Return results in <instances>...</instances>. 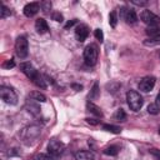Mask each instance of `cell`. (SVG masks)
Returning a JSON list of instances; mask_svg holds the SVG:
<instances>
[{"instance_id":"f546056e","label":"cell","mask_w":160,"mask_h":160,"mask_svg":"<svg viewBox=\"0 0 160 160\" xmlns=\"http://www.w3.org/2000/svg\"><path fill=\"white\" fill-rule=\"evenodd\" d=\"M50 158H49V155H46V154H42V152H40V154H36L34 158H32V160H49Z\"/></svg>"},{"instance_id":"d6a6232c","label":"cell","mask_w":160,"mask_h":160,"mask_svg":"<svg viewBox=\"0 0 160 160\" xmlns=\"http://www.w3.org/2000/svg\"><path fill=\"white\" fill-rule=\"evenodd\" d=\"M131 2L134 5H138V6H145V5H148V0H131Z\"/></svg>"},{"instance_id":"3957f363","label":"cell","mask_w":160,"mask_h":160,"mask_svg":"<svg viewBox=\"0 0 160 160\" xmlns=\"http://www.w3.org/2000/svg\"><path fill=\"white\" fill-rule=\"evenodd\" d=\"M64 149H65V146L61 141L52 139L48 144V155L51 160H59L61 154L64 152Z\"/></svg>"},{"instance_id":"44dd1931","label":"cell","mask_w":160,"mask_h":160,"mask_svg":"<svg viewBox=\"0 0 160 160\" xmlns=\"http://www.w3.org/2000/svg\"><path fill=\"white\" fill-rule=\"evenodd\" d=\"M118 152H119V148L115 146V145H111V146H108L106 149H104V154L105 155L115 156V155H118Z\"/></svg>"},{"instance_id":"8992f818","label":"cell","mask_w":160,"mask_h":160,"mask_svg":"<svg viewBox=\"0 0 160 160\" xmlns=\"http://www.w3.org/2000/svg\"><path fill=\"white\" fill-rule=\"evenodd\" d=\"M0 98L9 105H15L18 102V95L16 92L9 88V86H5V85H1L0 86Z\"/></svg>"},{"instance_id":"2e32d148","label":"cell","mask_w":160,"mask_h":160,"mask_svg":"<svg viewBox=\"0 0 160 160\" xmlns=\"http://www.w3.org/2000/svg\"><path fill=\"white\" fill-rule=\"evenodd\" d=\"M29 98L36 102H45L46 101V96L44 94H41L40 91H32L29 94Z\"/></svg>"},{"instance_id":"d590c367","label":"cell","mask_w":160,"mask_h":160,"mask_svg":"<svg viewBox=\"0 0 160 160\" xmlns=\"http://www.w3.org/2000/svg\"><path fill=\"white\" fill-rule=\"evenodd\" d=\"M156 104L160 105V91H159V94L156 95Z\"/></svg>"},{"instance_id":"9a60e30c","label":"cell","mask_w":160,"mask_h":160,"mask_svg":"<svg viewBox=\"0 0 160 160\" xmlns=\"http://www.w3.org/2000/svg\"><path fill=\"white\" fill-rule=\"evenodd\" d=\"M145 32L149 38H159L160 36V26H148L145 29Z\"/></svg>"},{"instance_id":"277c9868","label":"cell","mask_w":160,"mask_h":160,"mask_svg":"<svg viewBox=\"0 0 160 160\" xmlns=\"http://www.w3.org/2000/svg\"><path fill=\"white\" fill-rule=\"evenodd\" d=\"M126 101H128L129 108L132 111H139L141 109V106H142V98L135 90H129L126 92Z\"/></svg>"},{"instance_id":"8d00e7d4","label":"cell","mask_w":160,"mask_h":160,"mask_svg":"<svg viewBox=\"0 0 160 160\" xmlns=\"http://www.w3.org/2000/svg\"><path fill=\"white\" fill-rule=\"evenodd\" d=\"M72 88H75V89H78V90H81V89H82L81 85H72Z\"/></svg>"},{"instance_id":"e575fe53","label":"cell","mask_w":160,"mask_h":160,"mask_svg":"<svg viewBox=\"0 0 160 160\" xmlns=\"http://www.w3.org/2000/svg\"><path fill=\"white\" fill-rule=\"evenodd\" d=\"M78 21L74 19V20H70V21H68L66 24H65V29H69V28H71V26H74L75 24H76Z\"/></svg>"},{"instance_id":"30bf717a","label":"cell","mask_w":160,"mask_h":160,"mask_svg":"<svg viewBox=\"0 0 160 160\" xmlns=\"http://www.w3.org/2000/svg\"><path fill=\"white\" fill-rule=\"evenodd\" d=\"M155 81H156V79H155L154 76H145V78H142V79L140 80V82H139V89H140L141 91H144V92H149V91H151L152 88L155 86Z\"/></svg>"},{"instance_id":"cb8c5ba5","label":"cell","mask_w":160,"mask_h":160,"mask_svg":"<svg viewBox=\"0 0 160 160\" xmlns=\"http://www.w3.org/2000/svg\"><path fill=\"white\" fill-rule=\"evenodd\" d=\"M10 15H11L10 9L6 8L4 4H1V5H0V18H1V19H5V18H8V16H10Z\"/></svg>"},{"instance_id":"ac0fdd59","label":"cell","mask_w":160,"mask_h":160,"mask_svg":"<svg viewBox=\"0 0 160 160\" xmlns=\"http://www.w3.org/2000/svg\"><path fill=\"white\" fill-rule=\"evenodd\" d=\"M99 95H100L99 84H98V82H94V85H92V88H91V90H90V94H89V99L95 100V99L99 98Z\"/></svg>"},{"instance_id":"1f68e13d","label":"cell","mask_w":160,"mask_h":160,"mask_svg":"<svg viewBox=\"0 0 160 160\" xmlns=\"http://www.w3.org/2000/svg\"><path fill=\"white\" fill-rule=\"evenodd\" d=\"M150 154H151L156 160H160V150H159V149H150Z\"/></svg>"},{"instance_id":"74e56055","label":"cell","mask_w":160,"mask_h":160,"mask_svg":"<svg viewBox=\"0 0 160 160\" xmlns=\"http://www.w3.org/2000/svg\"><path fill=\"white\" fill-rule=\"evenodd\" d=\"M159 134H160V128H159Z\"/></svg>"},{"instance_id":"7c38bea8","label":"cell","mask_w":160,"mask_h":160,"mask_svg":"<svg viewBox=\"0 0 160 160\" xmlns=\"http://www.w3.org/2000/svg\"><path fill=\"white\" fill-rule=\"evenodd\" d=\"M88 35H89V29H88L86 25L80 24V25L76 26V29H75V38H76L78 41H80V42L85 41Z\"/></svg>"},{"instance_id":"836d02e7","label":"cell","mask_w":160,"mask_h":160,"mask_svg":"<svg viewBox=\"0 0 160 160\" xmlns=\"http://www.w3.org/2000/svg\"><path fill=\"white\" fill-rule=\"evenodd\" d=\"M85 120H86L88 124H91V125H98V124H99V120L92 119V118H88V119H85Z\"/></svg>"},{"instance_id":"83f0119b","label":"cell","mask_w":160,"mask_h":160,"mask_svg":"<svg viewBox=\"0 0 160 160\" xmlns=\"http://www.w3.org/2000/svg\"><path fill=\"white\" fill-rule=\"evenodd\" d=\"M51 18H52V20H55V21H58V22H61L62 21V15L59 12V11H55V12H52L51 14Z\"/></svg>"},{"instance_id":"484cf974","label":"cell","mask_w":160,"mask_h":160,"mask_svg":"<svg viewBox=\"0 0 160 160\" xmlns=\"http://www.w3.org/2000/svg\"><path fill=\"white\" fill-rule=\"evenodd\" d=\"M30 104H31V105H29V102H28V106H29V111H30L32 115H38V114L40 112V109H39L38 104H35V102H34V100H30Z\"/></svg>"},{"instance_id":"e0dca14e","label":"cell","mask_w":160,"mask_h":160,"mask_svg":"<svg viewBox=\"0 0 160 160\" xmlns=\"http://www.w3.org/2000/svg\"><path fill=\"white\" fill-rule=\"evenodd\" d=\"M86 108H88V110H89L91 114H94V115H96V116H99V118L102 116V111H101V109H100L99 106H96L95 104H92V102H88V104H86Z\"/></svg>"},{"instance_id":"9c48e42d","label":"cell","mask_w":160,"mask_h":160,"mask_svg":"<svg viewBox=\"0 0 160 160\" xmlns=\"http://www.w3.org/2000/svg\"><path fill=\"white\" fill-rule=\"evenodd\" d=\"M120 18L126 22V24H134L138 21V16L132 9H129L126 6H122L120 9Z\"/></svg>"},{"instance_id":"8fae6325","label":"cell","mask_w":160,"mask_h":160,"mask_svg":"<svg viewBox=\"0 0 160 160\" xmlns=\"http://www.w3.org/2000/svg\"><path fill=\"white\" fill-rule=\"evenodd\" d=\"M40 10V2H29L24 6L22 11H24V15L28 16V18H32L35 16Z\"/></svg>"},{"instance_id":"603a6c76","label":"cell","mask_w":160,"mask_h":160,"mask_svg":"<svg viewBox=\"0 0 160 160\" xmlns=\"http://www.w3.org/2000/svg\"><path fill=\"white\" fill-rule=\"evenodd\" d=\"M148 111L151 115H158L160 112V105H158L156 102H152V104H150L148 106Z\"/></svg>"},{"instance_id":"ba28073f","label":"cell","mask_w":160,"mask_h":160,"mask_svg":"<svg viewBox=\"0 0 160 160\" xmlns=\"http://www.w3.org/2000/svg\"><path fill=\"white\" fill-rule=\"evenodd\" d=\"M140 19L148 26H158L160 24V18L150 10H142L140 14Z\"/></svg>"},{"instance_id":"7402d4cb","label":"cell","mask_w":160,"mask_h":160,"mask_svg":"<svg viewBox=\"0 0 160 160\" xmlns=\"http://www.w3.org/2000/svg\"><path fill=\"white\" fill-rule=\"evenodd\" d=\"M114 119H115L116 121H125V120H126V114H125V111H124L122 109H118L116 112L114 114Z\"/></svg>"},{"instance_id":"d6986e66","label":"cell","mask_w":160,"mask_h":160,"mask_svg":"<svg viewBox=\"0 0 160 160\" xmlns=\"http://www.w3.org/2000/svg\"><path fill=\"white\" fill-rule=\"evenodd\" d=\"M102 129L109 131V132H112V134H120L121 132V128H119L116 125H111V124H104Z\"/></svg>"},{"instance_id":"f1b7e54d","label":"cell","mask_w":160,"mask_h":160,"mask_svg":"<svg viewBox=\"0 0 160 160\" xmlns=\"http://www.w3.org/2000/svg\"><path fill=\"white\" fill-rule=\"evenodd\" d=\"M95 38H96L100 42L104 41V34H102V30H101V29H96V30H95Z\"/></svg>"},{"instance_id":"52a82bcc","label":"cell","mask_w":160,"mask_h":160,"mask_svg":"<svg viewBox=\"0 0 160 160\" xmlns=\"http://www.w3.org/2000/svg\"><path fill=\"white\" fill-rule=\"evenodd\" d=\"M15 52L20 59H25L29 54V42L25 36H19L15 41Z\"/></svg>"},{"instance_id":"4dcf8cb0","label":"cell","mask_w":160,"mask_h":160,"mask_svg":"<svg viewBox=\"0 0 160 160\" xmlns=\"http://www.w3.org/2000/svg\"><path fill=\"white\" fill-rule=\"evenodd\" d=\"M14 66H15L14 60H6V61L2 64V68H4V69H10V68H14Z\"/></svg>"},{"instance_id":"5b68a950","label":"cell","mask_w":160,"mask_h":160,"mask_svg":"<svg viewBox=\"0 0 160 160\" xmlns=\"http://www.w3.org/2000/svg\"><path fill=\"white\" fill-rule=\"evenodd\" d=\"M98 55H99L98 46L94 45V44L88 45L84 49V61H85V64L88 66H94L98 61Z\"/></svg>"},{"instance_id":"7a4b0ae2","label":"cell","mask_w":160,"mask_h":160,"mask_svg":"<svg viewBox=\"0 0 160 160\" xmlns=\"http://www.w3.org/2000/svg\"><path fill=\"white\" fill-rule=\"evenodd\" d=\"M41 128L39 125H28L20 131V139L25 145H32L40 136Z\"/></svg>"},{"instance_id":"6da1fadb","label":"cell","mask_w":160,"mask_h":160,"mask_svg":"<svg viewBox=\"0 0 160 160\" xmlns=\"http://www.w3.org/2000/svg\"><path fill=\"white\" fill-rule=\"evenodd\" d=\"M20 70H21L36 86H39V88H41V89H45V88H46V82H45L42 75H41L30 62H21V64H20Z\"/></svg>"},{"instance_id":"4fadbf2b","label":"cell","mask_w":160,"mask_h":160,"mask_svg":"<svg viewBox=\"0 0 160 160\" xmlns=\"http://www.w3.org/2000/svg\"><path fill=\"white\" fill-rule=\"evenodd\" d=\"M35 29H36V31L39 34H46L49 31V26H48L46 20H44L41 18L40 19H36V21H35Z\"/></svg>"},{"instance_id":"ffe728a7","label":"cell","mask_w":160,"mask_h":160,"mask_svg":"<svg viewBox=\"0 0 160 160\" xmlns=\"http://www.w3.org/2000/svg\"><path fill=\"white\" fill-rule=\"evenodd\" d=\"M118 11L116 10H112L109 15V24L111 28H116V24H118Z\"/></svg>"},{"instance_id":"d4e9b609","label":"cell","mask_w":160,"mask_h":160,"mask_svg":"<svg viewBox=\"0 0 160 160\" xmlns=\"http://www.w3.org/2000/svg\"><path fill=\"white\" fill-rule=\"evenodd\" d=\"M144 45L146 46H154V45H160V36L159 38H149L144 41Z\"/></svg>"},{"instance_id":"5bb4252c","label":"cell","mask_w":160,"mask_h":160,"mask_svg":"<svg viewBox=\"0 0 160 160\" xmlns=\"http://www.w3.org/2000/svg\"><path fill=\"white\" fill-rule=\"evenodd\" d=\"M94 158H95V155L88 150H80V151L75 152L76 160H94Z\"/></svg>"},{"instance_id":"4316f807","label":"cell","mask_w":160,"mask_h":160,"mask_svg":"<svg viewBox=\"0 0 160 160\" xmlns=\"http://www.w3.org/2000/svg\"><path fill=\"white\" fill-rule=\"evenodd\" d=\"M40 8H41V10H42L45 14H48L49 10H51V2L48 1V0H44V1L40 2Z\"/></svg>"}]
</instances>
